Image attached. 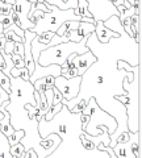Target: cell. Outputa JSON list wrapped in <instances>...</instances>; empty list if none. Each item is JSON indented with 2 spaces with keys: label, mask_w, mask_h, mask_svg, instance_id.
Returning a JSON list of instances; mask_svg holds the SVG:
<instances>
[{
  "label": "cell",
  "mask_w": 142,
  "mask_h": 158,
  "mask_svg": "<svg viewBox=\"0 0 142 158\" xmlns=\"http://www.w3.org/2000/svg\"><path fill=\"white\" fill-rule=\"evenodd\" d=\"M119 34V37L111 38L107 44L100 42L96 38L95 32L88 36L86 45L88 50L96 57V61L82 75L78 96L71 100L62 99V104H65L67 110L71 111L76 104L86 107L88 100L94 98L103 111L115 117L117 128L113 135L109 136V148L116 145L117 136L129 132L126 125V110L122 103L116 100L115 96L125 94L122 87V81L125 77H128V82L134 79V71L132 73L124 69H117V62L122 59L130 66H138L141 63V44L130 37L125 31Z\"/></svg>",
  "instance_id": "obj_1"
},
{
  "label": "cell",
  "mask_w": 142,
  "mask_h": 158,
  "mask_svg": "<svg viewBox=\"0 0 142 158\" xmlns=\"http://www.w3.org/2000/svg\"><path fill=\"white\" fill-rule=\"evenodd\" d=\"M9 81L11 91L6 110L9 113L11 125L14 131H24V137L20 141L24 149H33L38 158H46L61 144V137L50 133L46 138H42L38 133V121L33 113L34 107H37L33 83L12 75H9Z\"/></svg>",
  "instance_id": "obj_2"
},
{
  "label": "cell",
  "mask_w": 142,
  "mask_h": 158,
  "mask_svg": "<svg viewBox=\"0 0 142 158\" xmlns=\"http://www.w3.org/2000/svg\"><path fill=\"white\" fill-rule=\"evenodd\" d=\"M80 113H72L62 104L61 111L51 120H45L42 117L38 121V133L42 138H46L50 133H55L61 137V144L46 158H109L105 150L97 148L87 150L82 145Z\"/></svg>",
  "instance_id": "obj_3"
},
{
  "label": "cell",
  "mask_w": 142,
  "mask_h": 158,
  "mask_svg": "<svg viewBox=\"0 0 142 158\" xmlns=\"http://www.w3.org/2000/svg\"><path fill=\"white\" fill-rule=\"evenodd\" d=\"M126 78L122 81V87H124V95L115 96L116 100L122 103L126 110V125L130 133H137L141 131V65H138L134 70V79L132 82H128Z\"/></svg>",
  "instance_id": "obj_4"
},
{
  "label": "cell",
  "mask_w": 142,
  "mask_h": 158,
  "mask_svg": "<svg viewBox=\"0 0 142 158\" xmlns=\"http://www.w3.org/2000/svg\"><path fill=\"white\" fill-rule=\"evenodd\" d=\"M83 113L90 116V121L86 125V128L83 129V132L86 135H90L92 137L101 135L104 131H108V135H113L117 123L115 120L113 116H111L109 113H107L105 111H103L101 108L97 106V103L94 98H91L88 100L86 108L82 111Z\"/></svg>",
  "instance_id": "obj_5"
},
{
  "label": "cell",
  "mask_w": 142,
  "mask_h": 158,
  "mask_svg": "<svg viewBox=\"0 0 142 158\" xmlns=\"http://www.w3.org/2000/svg\"><path fill=\"white\" fill-rule=\"evenodd\" d=\"M88 38V37H87ZM87 38H83L80 42H62L54 46H49L45 50H42L38 57V63L41 66H50V65H58L62 66L66 63L67 57L72 53L83 54L88 52V48L86 45Z\"/></svg>",
  "instance_id": "obj_6"
},
{
  "label": "cell",
  "mask_w": 142,
  "mask_h": 158,
  "mask_svg": "<svg viewBox=\"0 0 142 158\" xmlns=\"http://www.w3.org/2000/svg\"><path fill=\"white\" fill-rule=\"evenodd\" d=\"M80 20L82 16L76 15L74 9H59L55 6H50V11L43 13V16L38 20L30 31L36 34H41L45 32L55 33L65 21H80Z\"/></svg>",
  "instance_id": "obj_7"
},
{
  "label": "cell",
  "mask_w": 142,
  "mask_h": 158,
  "mask_svg": "<svg viewBox=\"0 0 142 158\" xmlns=\"http://www.w3.org/2000/svg\"><path fill=\"white\" fill-rule=\"evenodd\" d=\"M80 82H82V77H74L67 79L59 75L54 78V87L61 92V95L65 100H71V99L76 98L78 94H79Z\"/></svg>",
  "instance_id": "obj_8"
},
{
  "label": "cell",
  "mask_w": 142,
  "mask_h": 158,
  "mask_svg": "<svg viewBox=\"0 0 142 158\" xmlns=\"http://www.w3.org/2000/svg\"><path fill=\"white\" fill-rule=\"evenodd\" d=\"M95 61H96V57L88 50L87 53H83V54H78V53L70 54L66 59V63H67L68 69H72V67L75 69L78 77H82L83 74H84V71Z\"/></svg>",
  "instance_id": "obj_9"
},
{
  "label": "cell",
  "mask_w": 142,
  "mask_h": 158,
  "mask_svg": "<svg viewBox=\"0 0 142 158\" xmlns=\"http://www.w3.org/2000/svg\"><path fill=\"white\" fill-rule=\"evenodd\" d=\"M32 8V4L28 2V0H14L13 4V11L16 12L17 17H18V23H20V27L22 31H26V29H32L34 27V24H32L28 19V13Z\"/></svg>",
  "instance_id": "obj_10"
},
{
  "label": "cell",
  "mask_w": 142,
  "mask_h": 158,
  "mask_svg": "<svg viewBox=\"0 0 142 158\" xmlns=\"http://www.w3.org/2000/svg\"><path fill=\"white\" fill-rule=\"evenodd\" d=\"M95 34H96V38L103 44H107L111 38H116V37L120 36L119 33L112 32L111 29L105 28L104 24H103V21H96V24H95Z\"/></svg>",
  "instance_id": "obj_11"
},
{
  "label": "cell",
  "mask_w": 142,
  "mask_h": 158,
  "mask_svg": "<svg viewBox=\"0 0 142 158\" xmlns=\"http://www.w3.org/2000/svg\"><path fill=\"white\" fill-rule=\"evenodd\" d=\"M95 24L96 23H84V21H80L79 23V27H78V34H79L80 38H86L88 37L92 32H95Z\"/></svg>",
  "instance_id": "obj_12"
},
{
  "label": "cell",
  "mask_w": 142,
  "mask_h": 158,
  "mask_svg": "<svg viewBox=\"0 0 142 158\" xmlns=\"http://www.w3.org/2000/svg\"><path fill=\"white\" fill-rule=\"evenodd\" d=\"M74 12L82 17H92V15L88 11L87 0H78V7H76V9H74Z\"/></svg>",
  "instance_id": "obj_13"
},
{
  "label": "cell",
  "mask_w": 142,
  "mask_h": 158,
  "mask_svg": "<svg viewBox=\"0 0 142 158\" xmlns=\"http://www.w3.org/2000/svg\"><path fill=\"white\" fill-rule=\"evenodd\" d=\"M9 75H12L14 78H21L24 79V81H29V78H30V73H29V70L26 67H21V69H16V67H13L12 70H11V74ZM8 75V77H9Z\"/></svg>",
  "instance_id": "obj_14"
},
{
  "label": "cell",
  "mask_w": 142,
  "mask_h": 158,
  "mask_svg": "<svg viewBox=\"0 0 142 158\" xmlns=\"http://www.w3.org/2000/svg\"><path fill=\"white\" fill-rule=\"evenodd\" d=\"M61 108H62V102H61V103H58V104H53V106L47 110V112L45 113L43 118H45V120H51V118L54 117L57 113L61 111Z\"/></svg>",
  "instance_id": "obj_15"
},
{
  "label": "cell",
  "mask_w": 142,
  "mask_h": 158,
  "mask_svg": "<svg viewBox=\"0 0 142 158\" xmlns=\"http://www.w3.org/2000/svg\"><path fill=\"white\" fill-rule=\"evenodd\" d=\"M9 153H11L12 158H18V157H22V154L25 153V149H24V146L18 142V144L12 145L9 148Z\"/></svg>",
  "instance_id": "obj_16"
},
{
  "label": "cell",
  "mask_w": 142,
  "mask_h": 158,
  "mask_svg": "<svg viewBox=\"0 0 142 158\" xmlns=\"http://www.w3.org/2000/svg\"><path fill=\"white\" fill-rule=\"evenodd\" d=\"M24 137V131H21V129H18V131H14L11 136L8 137V142H9V145H16V144H18V142L21 141V138Z\"/></svg>",
  "instance_id": "obj_17"
},
{
  "label": "cell",
  "mask_w": 142,
  "mask_h": 158,
  "mask_svg": "<svg viewBox=\"0 0 142 158\" xmlns=\"http://www.w3.org/2000/svg\"><path fill=\"white\" fill-rule=\"evenodd\" d=\"M3 34L6 37L7 41H13V42H24V38H21L20 36H17L14 32L9 31V29H4L3 31Z\"/></svg>",
  "instance_id": "obj_18"
},
{
  "label": "cell",
  "mask_w": 142,
  "mask_h": 158,
  "mask_svg": "<svg viewBox=\"0 0 142 158\" xmlns=\"http://www.w3.org/2000/svg\"><path fill=\"white\" fill-rule=\"evenodd\" d=\"M0 86H2L4 91L9 94V91H11V88H9L11 87V81H9V77H7L3 71H0Z\"/></svg>",
  "instance_id": "obj_19"
},
{
  "label": "cell",
  "mask_w": 142,
  "mask_h": 158,
  "mask_svg": "<svg viewBox=\"0 0 142 158\" xmlns=\"http://www.w3.org/2000/svg\"><path fill=\"white\" fill-rule=\"evenodd\" d=\"M54 34H55V33H53V32H45V33L37 34V36H36V40H37L38 42H41V44H49Z\"/></svg>",
  "instance_id": "obj_20"
},
{
  "label": "cell",
  "mask_w": 142,
  "mask_h": 158,
  "mask_svg": "<svg viewBox=\"0 0 142 158\" xmlns=\"http://www.w3.org/2000/svg\"><path fill=\"white\" fill-rule=\"evenodd\" d=\"M11 58H12V62L16 69H21V67H25V63H24V57L18 56V54H11Z\"/></svg>",
  "instance_id": "obj_21"
},
{
  "label": "cell",
  "mask_w": 142,
  "mask_h": 158,
  "mask_svg": "<svg viewBox=\"0 0 142 158\" xmlns=\"http://www.w3.org/2000/svg\"><path fill=\"white\" fill-rule=\"evenodd\" d=\"M0 24L4 27V29L8 28L9 25H12L13 20L11 17V15H0Z\"/></svg>",
  "instance_id": "obj_22"
},
{
  "label": "cell",
  "mask_w": 142,
  "mask_h": 158,
  "mask_svg": "<svg viewBox=\"0 0 142 158\" xmlns=\"http://www.w3.org/2000/svg\"><path fill=\"white\" fill-rule=\"evenodd\" d=\"M136 67L137 66H130L128 62L122 61V59H120V61L117 62V69H124V70H126V71H132V73H133L136 70Z\"/></svg>",
  "instance_id": "obj_23"
},
{
  "label": "cell",
  "mask_w": 142,
  "mask_h": 158,
  "mask_svg": "<svg viewBox=\"0 0 142 158\" xmlns=\"http://www.w3.org/2000/svg\"><path fill=\"white\" fill-rule=\"evenodd\" d=\"M80 141H82V145L84 146L87 150H92V149H95V148H96L90 140H87V138L84 137V132H83L82 135H80Z\"/></svg>",
  "instance_id": "obj_24"
},
{
  "label": "cell",
  "mask_w": 142,
  "mask_h": 158,
  "mask_svg": "<svg viewBox=\"0 0 142 158\" xmlns=\"http://www.w3.org/2000/svg\"><path fill=\"white\" fill-rule=\"evenodd\" d=\"M12 9H13V6L0 2V15H9L12 12Z\"/></svg>",
  "instance_id": "obj_25"
},
{
  "label": "cell",
  "mask_w": 142,
  "mask_h": 158,
  "mask_svg": "<svg viewBox=\"0 0 142 158\" xmlns=\"http://www.w3.org/2000/svg\"><path fill=\"white\" fill-rule=\"evenodd\" d=\"M12 54H18V56L24 57V44L22 42H14L13 53Z\"/></svg>",
  "instance_id": "obj_26"
},
{
  "label": "cell",
  "mask_w": 142,
  "mask_h": 158,
  "mask_svg": "<svg viewBox=\"0 0 142 158\" xmlns=\"http://www.w3.org/2000/svg\"><path fill=\"white\" fill-rule=\"evenodd\" d=\"M6 29H9V31H12V32H14L17 34V36H20L21 38H24V31L20 28V27H17L16 24H12V25H9L8 28H6Z\"/></svg>",
  "instance_id": "obj_27"
},
{
  "label": "cell",
  "mask_w": 142,
  "mask_h": 158,
  "mask_svg": "<svg viewBox=\"0 0 142 158\" xmlns=\"http://www.w3.org/2000/svg\"><path fill=\"white\" fill-rule=\"evenodd\" d=\"M9 100V95H8V92L7 91H4L2 86H0V106L3 104V103H6Z\"/></svg>",
  "instance_id": "obj_28"
},
{
  "label": "cell",
  "mask_w": 142,
  "mask_h": 158,
  "mask_svg": "<svg viewBox=\"0 0 142 158\" xmlns=\"http://www.w3.org/2000/svg\"><path fill=\"white\" fill-rule=\"evenodd\" d=\"M62 95H61V92L57 90V88L54 87V95H53V104H58V103H61L62 102Z\"/></svg>",
  "instance_id": "obj_29"
},
{
  "label": "cell",
  "mask_w": 142,
  "mask_h": 158,
  "mask_svg": "<svg viewBox=\"0 0 142 158\" xmlns=\"http://www.w3.org/2000/svg\"><path fill=\"white\" fill-rule=\"evenodd\" d=\"M13 46H14V42L13 41H7L6 42V46H4V53L12 54L13 53Z\"/></svg>",
  "instance_id": "obj_30"
},
{
  "label": "cell",
  "mask_w": 142,
  "mask_h": 158,
  "mask_svg": "<svg viewBox=\"0 0 142 158\" xmlns=\"http://www.w3.org/2000/svg\"><path fill=\"white\" fill-rule=\"evenodd\" d=\"M22 158H38V157L33 149H29V150H25V153L22 154Z\"/></svg>",
  "instance_id": "obj_31"
},
{
  "label": "cell",
  "mask_w": 142,
  "mask_h": 158,
  "mask_svg": "<svg viewBox=\"0 0 142 158\" xmlns=\"http://www.w3.org/2000/svg\"><path fill=\"white\" fill-rule=\"evenodd\" d=\"M6 42H7V40H6V37H4V34L2 33V34H0V52H4Z\"/></svg>",
  "instance_id": "obj_32"
},
{
  "label": "cell",
  "mask_w": 142,
  "mask_h": 158,
  "mask_svg": "<svg viewBox=\"0 0 142 158\" xmlns=\"http://www.w3.org/2000/svg\"><path fill=\"white\" fill-rule=\"evenodd\" d=\"M108 2H111L115 7H117V6H124V0H108Z\"/></svg>",
  "instance_id": "obj_33"
},
{
  "label": "cell",
  "mask_w": 142,
  "mask_h": 158,
  "mask_svg": "<svg viewBox=\"0 0 142 158\" xmlns=\"http://www.w3.org/2000/svg\"><path fill=\"white\" fill-rule=\"evenodd\" d=\"M4 69H6V61H4L3 56L0 54V71H4Z\"/></svg>",
  "instance_id": "obj_34"
},
{
  "label": "cell",
  "mask_w": 142,
  "mask_h": 158,
  "mask_svg": "<svg viewBox=\"0 0 142 158\" xmlns=\"http://www.w3.org/2000/svg\"><path fill=\"white\" fill-rule=\"evenodd\" d=\"M3 31H4V27L2 25V24H0V34H2V33H3Z\"/></svg>",
  "instance_id": "obj_35"
}]
</instances>
